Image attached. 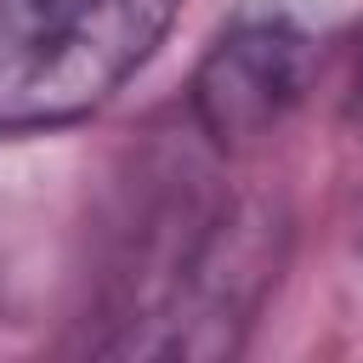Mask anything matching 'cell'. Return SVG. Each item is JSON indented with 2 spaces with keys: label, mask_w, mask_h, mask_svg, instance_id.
<instances>
[{
  "label": "cell",
  "mask_w": 363,
  "mask_h": 363,
  "mask_svg": "<svg viewBox=\"0 0 363 363\" xmlns=\"http://www.w3.org/2000/svg\"><path fill=\"white\" fill-rule=\"evenodd\" d=\"M176 0H0V130L102 108L164 40Z\"/></svg>",
  "instance_id": "obj_1"
},
{
  "label": "cell",
  "mask_w": 363,
  "mask_h": 363,
  "mask_svg": "<svg viewBox=\"0 0 363 363\" xmlns=\"http://www.w3.org/2000/svg\"><path fill=\"white\" fill-rule=\"evenodd\" d=\"M306 85L312 40L289 17H244L204 51L193 74V113L221 153H238L272 136L306 96Z\"/></svg>",
  "instance_id": "obj_2"
}]
</instances>
